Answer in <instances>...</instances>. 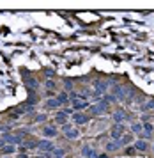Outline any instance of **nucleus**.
<instances>
[{
  "label": "nucleus",
  "mask_w": 154,
  "mask_h": 158,
  "mask_svg": "<svg viewBox=\"0 0 154 158\" xmlns=\"http://www.w3.org/2000/svg\"><path fill=\"white\" fill-rule=\"evenodd\" d=\"M62 130H64L66 137L69 138V140H76V138L80 137V132H78L76 128L71 124V123H66V124H62Z\"/></svg>",
  "instance_id": "f257e3e1"
},
{
  "label": "nucleus",
  "mask_w": 154,
  "mask_h": 158,
  "mask_svg": "<svg viewBox=\"0 0 154 158\" xmlns=\"http://www.w3.org/2000/svg\"><path fill=\"white\" fill-rule=\"evenodd\" d=\"M122 133H124V124L122 123H115L114 128H112V132H110V137L114 138V140H119V138L122 137Z\"/></svg>",
  "instance_id": "f03ea898"
},
{
  "label": "nucleus",
  "mask_w": 154,
  "mask_h": 158,
  "mask_svg": "<svg viewBox=\"0 0 154 158\" xmlns=\"http://www.w3.org/2000/svg\"><path fill=\"white\" fill-rule=\"evenodd\" d=\"M37 147L43 151V153H52V151L55 149L53 142H52V140H46V138H44V140H39V142H37Z\"/></svg>",
  "instance_id": "7ed1b4c3"
},
{
  "label": "nucleus",
  "mask_w": 154,
  "mask_h": 158,
  "mask_svg": "<svg viewBox=\"0 0 154 158\" xmlns=\"http://www.w3.org/2000/svg\"><path fill=\"white\" fill-rule=\"evenodd\" d=\"M106 107H108V103L101 101V103H97V105H94V107H90V112H92L94 116H97V114H103V112L106 110Z\"/></svg>",
  "instance_id": "20e7f679"
},
{
  "label": "nucleus",
  "mask_w": 154,
  "mask_h": 158,
  "mask_svg": "<svg viewBox=\"0 0 154 158\" xmlns=\"http://www.w3.org/2000/svg\"><path fill=\"white\" fill-rule=\"evenodd\" d=\"M55 121H57L58 124H66V123H69V116L64 110H58L57 114H55Z\"/></svg>",
  "instance_id": "39448f33"
},
{
  "label": "nucleus",
  "mask_w": 154,
  "mask_h": 158,
  "mask_svg": "<svg viewBox=\"0 0 154 158\" xmlns=\"http://www.w3.org/2000/svg\"><path fill=\"white\" fill-rule=\"evenodd\" d=\"M81 155H83V158H99V155H97L92 147H89V146H85V147L81 149Z\"/></svg>",
  "instance_id": "423d86ee"
},
{
  "label": "nucleus",
  "mask_w": 154,
  "mask_h": 158,
  "mask_svg": "<svg viewBox=\"0 0 154 158\" xmlns=\"http://www.w3.org/2000/svg\"><path fill=\"white\" fill-rule=\"evenodd\" d=\"M117 142H119V146H120V147H122V146H128V144H131V142H133V135H131V133H122V137L119 138Z\"/></svg>",
  "instance_id": "0eeeda50"
},
{
  "label": "nucleus",
  "mask_w": 154,
  "mask_h": 158,
  "mask_svg": "<svg viewBox=\"0 0 154 158\" xmlns=\"http://www.w3.org/2000/svg\"><path fill=\"white\" fill-rule=\"evenodd\" d=\"M43 135L46 138H53V137H57V130L53 126H44L43 128Z\"/></svg>",
  "instance_id": "6e6552de"
},
{
  "label": "nucleus",
  "mask_w": 154,
  "mask_h": 158,
  "mask_svg": "<svg viewBox=\"0 0 154 158\" xmlns=\"http://www.w3.org/2000/svg\"><path fill=\"white\" fill-rule=\"evenodd\" d=\"M16 153V146H11V144H5L0 147V155H13Z\"/></svg>",
  "instance_id": "1a4fd4ad"
},
{
  "label": "nucleus",
  "mask_w": 154,
  "mask_h": 158,
  "mask_svg": "<svg viewBox=\"0 0 154 158\" xmlns=\"http://www.w3.org/2000/svg\"><path fill=\"white\" fill-rule=\"evenodd\" d=\"M27 87H28V93H36V91H37V87H39L37 80H36V78H28V80H27Z\"/></svg>",
  "instance_id": "9d476101"
},
{
  "label": "nucleus",
  "mask_w": 154,
  "mask_h": 158,
  "mask_svg": "<svg viewBox=\"0 0 154 158\" xmlns=\"http://www.w3.org/2000/svg\"><path fill=\"white\" fill-rule=\"evenodd\" d=\"M73 121L76 123V124H85L89 119H87V116H83V114H80V112H76V114H73Z\"/></svg>",
  "instance_id": "9b49d317"
},
{
  "label": "nucleus",
  "mask_w": 154,
  "mask_h": 158,
  "mask_svg": "<svg viewBox=\"0 0 154 158\" xmlns=\"http://www.w3.org/2000/svg\"><path fill=\"white\" fill-rule=\"evenodd\" d=\"M87 107H89L87 101H80V99L73 101V110H81V108H87Z\"/></svg>",
  "instance_id": "f8f14e48"
},
{
  "label": "nucleus",
  "mask_w": 154,
  "mask_h": 158,
  "mask_svg": "<svg viewBox=\"0 0 154 158\" xmlns=\"http://www.w3.org/2000/svg\"><path fill=\"white\" fill-rule=\"evenodd\" d=\"M57 101H58V105H64V103H67V101H69V94H67V93H62V94H58Z\"/></svg>",
  "instance_id": "ddd939ff"
},
{
  "label": "nucleus",
  "mask_w": 154,
  "mask_h": 158,
  "mask_svg": "<svg viewBox=\"0 0 154 158\" xmlns=\"http://www.w3.org/2000/svg\"><path fill=\"white\" fill-rule=\"evenodd\" d=\"M135 147H136V149H140V151H145L149 146H147V142H145V140H138V142L135 144Z\"/></svg>",
  "instance_id": "4468645a"
},
{
  "label": "nucleus",
  "mask_w": 154,
  "mask_h": 158,
  "mask_svg": "<svg viewBox=\"0 0 154 158\" xmlns=\"http://www.w3.org/2000/svg\"><path fill=\"white\" fill-rule=\"evenodd\" d=\"M37 103V96H36V93H30V98L27 99V105H30V107H34Z\"/></svg>",
  "instance_id": "2eb2a0df"
},
{
  "label": "nucleus",
  "mask_w": 154,
  "mask_h": 158,
  "mask_svg": "<svg viewBox=\"0 0 154 158\" xmlns=\"http://www.w3.org/2000/svg\"><path fill=\"white\" fill-rule=\"evenodd\" d=\"M142 128L145 130V135H151V133H153V124H151V123H144Z\"/></svg>",
  "instance_id": "dca6fc26"
},
{
  "label": "nucleus",
  "mask_w": 154,
  "mask_h": 158,
  "mask_svg": "<svg viewBox=\"0 0 154 158\" xmlns=\"http://www.w3.org/2000/svg\"><path fill=\"white\" fill-rule=\"evenodd\" d=\"M46 107H48V108H57L58 101L57 99H48V101H46Z\"/></svg>",
  "instance_id": "f3484780"
},
{
  "label": "nucleus",
  "mask_w": 154,
  "mask_h": 158,
  "mask_svg": "<svg viewBox=\"0 0 154 158\" xmlns=\"http://www.w3.org/2000/svg\"><path fill=\"white\" fill-rule=\"evenodd\" d=\"M117 147H120V146H119V142H110V144H106V149H108V151H114V149H117Z\"/></svg>",
  "instance_id": "a211bd4d"
},
{
  "label": "nucleus",
  "mask_w": 154,
  "mask_h": 158,
  "mask_svg": "<svg viewBox=\"0 0 154 158\" xmlns=\"http://www.w3.org/2000/svg\"><path fill=\"white\" fill-rule=\"evenodd\" d=\"M96 89L97 91H101V93L106 91V84H105V82H96Z\"/></svg>",
  "instance_id": "6ab92c4d"
},
{
  "label": "nucleus",
  "mask_w": 154,
  "mask_h": 158,
  "mask_svg": "<svg viewBox=\"0 0 154 158\" xmlns=\"http://www.w3.org/2000/svg\"><path fill=\"white\" fill-rule=\"evenodd\" d=\"M55 87H57V84H55L53 80H48V82H46V89H48V91H53Z\"/></svg>",
  "instance_id": "aec40b11"
},
{
  "label": "nucleus",
  "mask_w": 154,
  "mask_h": 158,
  "mask_svg": "<svg viewBox=\"0 0 154 158\" xmlns=\"http://www.w3.org/2000/svg\"><path fill=\"white\" fill-rule=\"evenodd\" d=\"M115 93H117V96H119V98H120V99L124 98V94H126V93H124V89H122V87H115Z\"/></svg>",
  "instance_id": "412c9836"
},
{
  "label": "nucleus",
  "mask_w": 154,
  "mask_h": 158,
  "mask_svg": "<svg viewBox=\"0 0 154 158\" xmlns=\"http://www.w3.org/2000/svg\"><path fill=\"white\" fill-rule=\"evenodd\" d=\"M114 117H115V121H117V123H122V119H124V112H117V114L114 116Z\"/></svg>",
  "instance_id": "4be33fe9"
},
{
  "label": "nucleus",
  "mask_w": 154,
  "mask_h": 158,
  "mask_svg": "<svg viewBox=\"0 0 154 158\" xmlns=\"http://www.w3.org/2000/svg\"><path fill=\"white\" fill-rule=\"evenodd\" d=\"M131 130H133L135 133H138V132H142V124H138V123H135V124L131 126Z\"/></svg>",
  "instance_id": "5701e85b"
},
{
  "label": "nucleus",
  "mask_w": 154,
  "mask_h": 158,
  "mask_svg": "<svg viewBox=\"0 0 154 158\" xmlns=\"http://www.w3.org/2000/svg\"><path fill=\"white\" fill-rule=\"evenodd\" d=\"M64 87H66V91H69V89H73V82H71V80H66V84H64Z\"/></svg>",
  "instance_id": "b1692460"
},
{
  "label": "nucleus",
  "mask_w": 154,
  "mask_h": 158,
  "mask_svg": "<svg viewBox=\"0 0 154 158\" xmlns=\"http://www.w3.org/2000/svg\"><path fill=\"white\" fill-rule=\"evenodd\" d=\"M44 75H46V77H50V78H52V77H53V75H55V71H53V69H44Z\"/></svg>",
  "instance_id": "393cba45"
},
{
  "label": "nucleus",
  "mask_w": 154,
  "mask_h": 158,
  "mask_svg": "<svg viewBox=\"0 0 154 158\" xmlns=\"http://www.w3.org/2000/svg\"><path fill=\"white\" fill-rule=\"evenodd\" d=\"M149 108H154V99L153 101H149V103L145 105V110H149Z\"/></svg>",
  "instance_id": "a878e982"
},
{
  "label": "nucleus",
  "mask_w": 154,
  "mask_h": 158,
  "mask_svg": "<svg viewBox=\"0 0 154 158\" xmlns=\"http://www.w3.org/2000/svg\"><path fill=\"white\" fill-rule=\"evenodd\" d=\"M44 119H46V116L43 114V116H37V117H36V121H37V123H41V121H44Z\"/></svg>",
  "instance_id": "bb28decb"
},
{
  "label": "nucleus",
  "mask_w": 154,
  "mask_h": 158,
  "mask_svg": "<svg viewBox=\"0 0 154 158\" xmlns=\"http://www.w3.org/2000/svg\"><path fill=\"white\" fill-rule=\"evenodd\" d=\"M41 158H52V153H43V156Z\"/></svg>",
  "instance_id": "cd10ccee"
},
{
  "label": "nucleus",
  "mask_w": 154,
  "mask_h": 158,
  "mask_svg": "<svg viewBox=\"0 0 154 158\" xmlns=\"http://www.w3.org/2000/svg\"><path fill=\"white\" fill-rule=\"evenodd\" d=\"M18 158H28V156H27L25 153H19V155H18Z\"/></svg>",
  "instance_id": "c85d7f7f"
},
{
  "label": "nucleus",
  "mask_w": 154,
  "mask_h": 158,
  "mask_svg": "<svg viewBox=\"0 0 154 158\" xmlns=\"http://www.w3.org/2000/svg\"><path fill=\"white\" fill-rule=\"evenodd\" d=\"M37 158H41V156H37Z\"/></svg>",
  "instance_id": "c756f323"
}]
</instances>
